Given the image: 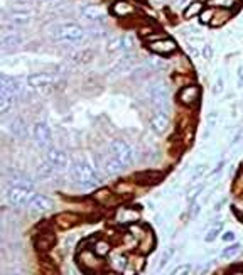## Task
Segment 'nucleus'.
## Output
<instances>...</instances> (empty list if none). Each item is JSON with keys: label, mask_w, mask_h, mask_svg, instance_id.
I'll use <instances>...</instances> for the list:
<instances>
[{"label": "nucleus", "mask_w": 243, "mask_h": 275, "mask_svg": "<svg viewBox=\"0 0 243 275\" xmlns=\"http://www.w3.org/2000/svg\"><path fill=\"white\" fill-rule=\"evenodd\" d=\"M144 66H145L147 69H149L150 73H157V71H162V69L166 68V63L162 61L160 58H155V56H152V58L147 59Z\"/></svg>", "instance_id": "obj_24"}, {"label": "nucleus", "mask_w": 243, "mask_h": 275, "mask_svg": "<svg viewBox=\"0 0 243 275\" xmlns=\"http://www.w3.org/2000/svg\"><path fill=\"white\" fill-rule=\"evenodd\" d=\"M199 209H201V204H199V203H196V201H192L191 208H189V216H191V218H196L197 214H199Z\"/></svg>", "instance_id": "obj_41"}, {"label": "nucleus", "mask_w": 243, "mask_h": 275, "mask_svg": "<svg viewBox=\"0 0 243 275\" xmlns=\"http://www.w3.org/2000/svg\"><path fill=\"white\" fill-rule=\"evenodd\" d=\"M91 54H93V51H90V49H83V51H78V53H74V54H71V61H74V63H88L91 58Z\"/></svg>", "instance_id": "obj_27"}, {"label": "nucleus", "mask_w": 243, "mask_h": 275, "mask_svg": "<svg viewBox=\"0 0 243 275\" xmlns=\"http://www.w3.org/2000/svg\"><path fill=\"white\" fill-rule=\"evenodd\" d=\"M137 61V54L134 53H125L124 56H122L118 61H116L113 66L108 69V73H106V78H118L122 74L129 73L132 68H134V64Z\"/></svg>", "instance_id": "obj_7"}, {"label": "nucleus", "mask_w": 243, "mask_h": 275, "mask_svg": "<svg viewBox=\"0 0 243 275\" xmlns=\"http://www.w3.org/2000/svg\"><path fill=\"white\" fill-rule=\"evenodd\" d=\"M100 166H101V169H103V172L108 174V176H116V174H120L125 169L124 164H122L120 161H116L111 154L110 156H103L100 159Z\"/></svg>", "instance_id": "obj_16"}, {"label": "nucleus", "mask_w": 243, "mask_h": 275, "mask_svg": "<svg viewBox=\"0 0 243 275\" xmlns=\"http://www.w3.org/2000/svg\"><path fill=\"white\" fill-rule=\"evenodd\" d=\"M49 37L53 39L54 42L71 44V46H74V44L85 42L86 37H88V32H86V29H83L76 22H63V24H56L54 27H51Z\"/></svg>", "instance_id": "obj_1"}, {"label": "nucleus", "mask_w": 243, "mask_h": 275, "mask_svg": "<svg viewBox=\"0 0 243 275\" xmlns=\"http://www.w3.org/2000/svg\"><path fill=\"white\" fill-rule=\"evenodd\" d=\"M171 127V120L167 117L166 112H155L150 118V128L154 130L157 135L166 133Z\"/></svg>", "instance_id": "obj_15"}, {"label": "nucleus", "mask_w": 243, "mask_h": 275, "mask_svg": "<svg viewBox=\"0 0 243 275\" xmlns=\"http://www.w3.org/2000/svg\"><path fill=\"white\" fill-rule=\"evenodd\" d=\"M147 97H149V102L154 108H157L159 112H167L171 107V91L169 86L166 83H152L149 88H147Z\"/></svg>", "instance_id": "obj_3"}, {"label": "nucleus", "mask_w": 243, "mask_h": 275, "mask_svg": "<svg viewBox=\"0 0 243 275\" xmlns=\"http://www.w3.org/2000/svg\"><path fill=\"white\" fill-rule=\"evenodd\" d=\"M223 240H225V242H233V240H235V233H231V232L225 233L223 235Z\"/></svg>", "instance_id": "obj_50"}, {"label": "nucleus", "mask_w": 243, "mask_h": 275, "mask_svg": "<svg viewBox=\"0 0 243 275\" xmlns=\"http://www.w3.org/2000/svg\"><path fill=\"white\" fill-rule=\"evenodd\" d=\"M79 16L88 21L90 24H95V26H103L106 22V16L105 12L101 11V7L98 6H91V4H86V6L79 7Z\"/></svg>", "instance_id": "obj_10"}, {"label": "nucleus", "mask_w": 243, "mask_h": 275, "mask_svg": "<svg viewBox=\"0 0 243 275\" xmlns=\"http://www.w3.org/2000/svg\"><path fill=\"white\" fill-rule=\"evenodd\" d=\"M25 83H27V86H32V88H46L56 83V76L49 73H34L30 74V76H27Z\"/></svg>", "instance_id": "obj_13"}, {"label": "nucleus", "mask_w": 243, "mask_h": 275, "mask_svg": "<svg viewBox=\"0 0 243 275\" xmlns=\"http://www.w3.org/2000/svg\"><path fill=\"white\" fill-rule=\"evenodd\" d=\"M220 230H221V224H218V226L213 228L211 232L206 235V242H213V240H215L218 235H220Z\"/></svg>", "instance_id": "obj_39"}, {"label": "nucleus", "mask_w": 243, "mask_h": 275, "mask_svg": "<svg viewBox=\"0 0 243 275\" xmlns=\"http://www.w3.org/2000/svg\"><path fill=\"white\" fill-rule=\"evenodd\" d=\"M199 100H201V88L194 83L182 86L179 89V93H177V102L184 105V107H194V105L199 103Z\"/></svg>", "instance_id": "obj_8"}, {"label": "nucleus", "mask_w": 243, "mask_h": 275, "mask_svg": "<svg viewBox=\"0 0 243 275\" xmlns=\"http://www.w3.org/2000/svg\"><path fill=\"white\" fill-rule=\"evenodd\" d=\"M191 268H192L191 263H181V265H177L169 275H186L187 272H191Z\"/></svg>", "instance_id": "obj_34"}, {"label": "nucleus", "mask_w": 243, "mask_h": 275, "mask_svg": "<svg viewBox=\"0 0 243 275\" xmlns=\"http://www.w3.org/2000/svg\"><path fill=\"white\" fill-rule=\"evenodd\" d=\"M162 177H164V174H162V172H157V171H144V172L137 174L135 181L139 182V184H142V186H152V184L159 182Z\"/></svg>", "instance_id": "obj_18"}, {"label": "nucleus", "mask_w": 243, "mask_h": 275, "mask_svg": "<svg viewBox=\"0 0 243 275\" xmlns=\"http://www.w3.org/2000/svg\"><path fill=\"white\" fill-rule=\"evenodd\" d=\"M218 120H220V112H216V110H213V112L208 113L206 117V135L211 132L213 128H215V125L218 123Z\"/></svg>", "instance_id": "obj_31"}, {"label": "nucleus", "mask_w": 243, "mask_h": 275, "mask_svg": "<svg viewBox=\"0 0 243 275\" xmlns=\"http://www.w3.org/2000/svg\"><path fill=\"white\" fill-rule=\"evenodd\" d=\"M213 54H215V51H213V46H211V44H202L201 56L205 58L206 61H210V59L213 58Z\"/></svg>", "instance_id": "obj_36"}, {"label": "nucleus", "mask_w": 243, "mask_h": 275, "mask_svg": "<svg viewBox=\"0 0 243 275\" xmlns=\"http://www.w3.org/2000/svg\"><path fill=\"white\" fill-rule=\"evenodd\" d=\"M187 53L191 54V58H199L201 56V53L197 51V49L192 46V44H189V46H187Z\"/></svg>", "instance_id": "obj_47"}, {"label": "nucleus", "mask_w": 243, "mask_h": 275, "mask_svg": "<svg viewBox=\"0 0 243 275\" xmlns=\"http://www.w3.org/2000/svg\"><path fill=\"white\" fill-rule=\"evenodd\" d=\"M238 252V245H235V247H231V248H226V250H223V253H221V257L223 258H230L233 257Z\"/></svg>", "instance_id": "obj_43"}, {"label": "nucleus", "mask_w": 243, "mask_h": 275, "mask_svg": "<svg viewBox=\"0 0 243 275\" xmlns=\"http://www.w3.org/2000/svg\"><path fill=\"white\" fill-rule=\"evenodd\" d=\"M135 49V36L134 34H125L122 36V51L132 53Z\"/></svg>", "instance_id": "obj_26"}, {"label": "nucleus", "mask_w": 243, "mask_h": 275, "mask_svg": "<svg viewBox=\"0 0 243 275\" xmlns=\"http://www.w3.org/2000/svg\"><path fill=\"white\" fill-rule=\"evenodd\" d=\"M108 151L116 161H120L125 167H130L135 161V151L129 142L122 139H111L108 142Z\"/></svg>", "instance_id": "obj_4"}, {"label": "nucleus", "mask_w": 243, "mask_h": 275, "mask_svg": "<svg viewBox=\"0 0 243 275\" xmlns=\"http://www.w3.org/2000/svg\"><path fill=\"white\" fill-rule=\"evenodd\" d=\"M154 31H155V29H152L150 26H149V27H140V31H139V34H140V36H142V37H145V39H147V37H149V36H150V34H152V32H154Z\"/></svg>", "instance_id": "obj_45"}, {"label": "nucleus", "mask_w": 243, "mask_h": 275, "mask_svg": "<svg viewBox=\"0 0 243 275\" xmlns=\"http://www.w3.org/2000/svg\"><path fill=\"white\" fill-rule=\"evenodd\" d=\"M69 174L76 186L83 189H93L101 182L100 172L85 161H74L71 164Z\"/></svg>", "instance_id": "obj_2"}, {"label": "nucleus", "mask_w": 243, "mask_h": 275, "mask_svg": "<svg viewBox=\"0 0 243 275\" xmlns=\"http://www.w3.org/2000/svg\"><path fill=\"white\" fill-rule=\"evenodd\" d=\"M208 171V166L206 164H197V166L194 167V172H192V181H196V179L202 177Z\"/></svg>", "instance_id": "obj_35"}, {"label": "nucleus", "mask_w": 243, "mask_h": 275, "mask_svg": "<svg viewBox=\"0 0 243 275\" xmlns=\"http://www.w3.org/2000/svg\"><path fill=\"white\" fill-rule=\"evenodd\" d=\"M189 2H191V0H174V6H176V7H182V9H184Z\"/></svg>", "instance_id": "obj_49"}, {"label": "nucleus", "mask_w": 243, "mask_h": 275, "mask_svg": "<svg viewBox=\"0 0 243 275\" xmlns=\"http://www.w3.org/2000/svg\"><path fill=\"white\" fill-rule=\"evenodd\" d=\"M216 7H226V9H231L235 6V0H215Z\"/></svg>", "instance_id": "obj_42"}, {"label": "nucleus", "mask_w": 243, "mask_h": 275, "mask_svg": "<svg viewBox=\"0 0 243 275\" xmlns=\"http://www.w3.org/2000/svg\"><path fill=\"white\" fill-rule=\"evenodd\" d=\"M202 188H205V186H202V184H197V186H196L194 189H191V191H189V193H187V198H189V199H191V201H194V199H196V196H197V194H199V193L202 191Z\"/></svg>", "instance_id": "obj_40"}, {"label": "nucleus", "mask_w": 243, "mask_h": 275, "mask_svg": "<svg viewBox=\"0 0 243 275\" xmlns=\"http://www.w3.org/2000/svg\"><path fill=\"white\" fill-rule=\"evenodd\" d=\"M231 19V9H226V7H216V12L213 16L210 26L211 27H223L226 26V22Z\"/></svg>", "instance_id": "obj_17"}, {"label": "nucleus", "mask_w": 243, "mask_h": 275, "mask_svg": "<svg viewBox=\"0 0 243 275\" xmlns=\"http://www.w3.org/2000/svg\"><path fill=\"white\" fill-rule=\"evenodd\" d=\"M147 48L157 56H171V54L177 53V42L171 37H162L157 39V41L147 42Z\"/></svg>", "instance_id": "obj_9"}, {"label": "nucleus", "mask_w": 243, "mask_h": 275, "mask_svg": "<svg viewBox=\"0 0 243 275\" xmlns=\"http://www.w3.org/2000/svg\"><path fill=\"white\" fill-rule=\"evenodd\" d=\"M44 2H49V0H44Z\"/></svg>", "instance_id": "obj_55"}, {"label": "nucleus", "mask_w": 243, "mask_h": 275, "mask_svg": "<svg viewBox=\"0 0 243 275\" xmlns=\"http://www.w3.org/2000/svg\"><path fill=\"white\" fill-rule=\"evenodd\" d=\"M215 12H216L215 6H205V9H202L201 14L197 16V19H199V22L202 24V26H210V22H211L213 16H215Z\"/></svg>", "instance_id": "obj_25"}, {"label": "nucleus", "mask_w": 243, "mask_h": 275, "mask_svg": "<svg viewBox=\"0 0 243 275\" xmlns=\"http://www.w3.org/2000/svg\"><path fill=\"white\" fill-rule=\"evenodd\" d=\"M12 98L14 97H10V95L0 91V115L7 113L10 110V107H12Z\"/></svg>", "instance_id": "obj_30"}, {"label": "nucleus", "mask_w": 243, "mask_h": 275, "mask_svg": "<svg viewBox=\"0 0 243 275\" xmlns=\"http://www.w3.org/2000/svg\"><path fill=\"white\" fill-rule=\"evenodd\" d=\"M243 141V128H240V130H238V132L235 133V137H233L231 139V146H235V144H238V142H241Z\"/></svg>", "instance_id": "obj_46"}, {"label": "nucleus", "mask_w": 243, "mask_h": 275, "mask_svg": "<svg viewBox=\"0 0 243 275\" xmlns=\"http://www.w3.org/2000/svg\"><path fill=\"white\" fill-rule=\"evenodd\" d=\"M10 22L14 24V26H27V24H30V16L29 14H19L15 12L10 16Z\"/></svg>", "instance_id": "obj_29"}, {"label": "nucleus", "mask_w": 243, "mask_h": 275, "mask_svg": "<svg viewBox=\"0 0 243 275\" xmlns=\"http://www.w3.org/2000/svg\"><path fill=\"white\" fill-rule=\"evenodd\" d=\"M241 66H240V71H238V88H243V71H241Z\"/></svg>", "instance_id": "obj_51"}, {"label": "nucleus", "mask_w": 243, "mask_h": 275, "mask_svg": "<svg viewBox=\"0 0 243 275\" xmlns=\"http://www.w3.org/2000/svg\"><path fill=\"white\" fill-rule=\"evenodd\" d=\"M172 252H174V247H171V248H167V250H166L164 255H162L160 260H159V265H160V267H164V265L167 263V260H169V258L172 257Z\"/></svg>", "instance_id": "obj_37"}, {"label": "nucleus", "mask_w": 243, "mask_h": 275, "mask_svg": "<svg viewBox=\"0 0 243 275\" xmlns=\"http://www.w3.org/2000/svg\"><path fill=\"white\" fill-rule=\"evenodd\" d=\"M54 172H56L54 167L51 166L48 161H46L44 164H40V166L37 167V176H39V179H51Z\"/></svg>", "instance_id": "obj_28"}, {"label": "nucleus", "mask_w": 243, "mask_h": 275, "mask_svg": "<svg viewBox=\"0 0 243 275\" xmlns=\"http://www.w3.org/2000/svg\"><path fill=\"white\" fill-rule=\"evenodd\" d=\"M205 9V2H201V0H191L189 4L184 7V12H182V16H184V19H194L201 14V11Z\"/></svg>", "instance_id": "obj_21"}, {"label": "nucleus", "mask_w": 243, "mask_h": 275, "mask_svg": "<svg viewBox=\"0 0 243 275\" xmlns=\"http://www.w3.org/2000/svg\"><path fill=\"white\" fill-rule=\"evenodd\" d=\"M32 137L35 146L43 151H48L53 144V132H51L49 125L46 122H35L34 128H32Z\"/></svg>", "instance_id": "obj_6"}, {"label": "nucleus", "mask_w": 243, "mask_h": 275, "mask_svg": "<svg viewBox=\"0 0 243 275\" xmlns=\"http://www.w3.org/2000/svg\"><path fill=\"white\" fill-rule=\"evenodd\" d=\"M78 221H79V218H78V214H74V213H61L56 216V223H58L61 228H71Z\"/></svg>", "instance_id": "obj_23"}, {"label": "nucleus", "mask_w": 243, "mask_h": 275, "mask_svg": "<svg viewBox=\"0 0 243 275\" xmlns=\"http://www.w3.org/2000/svg\"><path fill=\"white\" fill-rule=\"evenodd\" d=\"M0 91L7 93L10 97H17V95L22 93V83L15 78L0 74Z\"/></svg>", "instance_id": "obj_14"}, {"label": "nucleus", "mask_w": 243, "mask_h": 275, "mask_svg": "<svg viewBox=\"0 0 243 275\" xmlns=\"http://www.w3.org/2000/svg\"><path fill=\"white\" fill-rule=\"evenodd\" d=\"M110 196H111V193L108 191V189H101V191L96 193V199H98V201H105V199L110 198Z\"/></svg>", "instance_id": "obj_44"}, {"label": "nucleus", "mask_w": 243, "mask_h": 275, "mask_svg": "<svg viewBox=\"0 0 243 275\" xmlns=\"http://www.w3.org/2000/svg\"><path fill=\"white\" fill-rule=\"evenodd\" d=\"M235 275H243V273H235Z\"/></svg>", "instance_id": "obj_54"}, {"label": "nucleus", "mask_w": 243, "mask_h": 275, "mask_svg": "<svg viewBox=\"0 0 243 275\" xmlns=\"http://www.w3.org/2000/svg\"><path fill=\"white\" fill-rule=\"evenodd\" d=\"M12 275H22V273H19V272H15V273H12Z\"/></svg>", "instance_id": "obj_52"}, {"label": "nucleus", "mask_w": 243, "mask_h": 275, "mask_svg": "<svg viewBox=\"0 0 243 275\" xmlns=\"http://www.w3.org/2000/svg\"><path fill=\"white\" fill-rule=\"evenodd\" d=\"M27 209H29L30 213H37V214L48 213V211L53 209V201H51L48 196H44V194H37V193H35L34 198L30 199Z\"/></svg>", "instance_id": "obj_12"}, {"label": "nucleus", "mask_w": 243, "mask_h": 275, "mask_svg": "<svg viewBox=\"0 0 243 275\" xmlns=\"http://www.w3.org/2000/svg\"><path fill=\"white\" fill-rule=\"evenodd\" d=\"M223 89H225V83H223V79L220 78L215 86H213V95H215V97H220V95L223 93Z\"/></svg>", "instance_id": "obj_38"}, {"label": "nucleus", "mask_w": 243, "mask_h": 275, "mask_svg": "<svg viewBox=\"0 0 243 275\" xmlns=\"http://www.w3.org/2000/svg\"><path fill=\"white\" fill-rule=\"evenodd\" d=\"M110 252V245L108 242H105V240H98V242L95 243V253L98 255V257H103Z\"/></svg>", "instance_id": "obj_33"}, {"label": "nucleus", "mask_w": 243, "mask_h": 275, "mask_svg": "<svg viewBox=\"0 0 243 275\" xmlns=\"http://www.w3.org/2000/svg\"><path fill=\"white\" fill-rule=\"evenodd\" d=\"M35 191L32 188H25V186H10L7 189V201L9 204H12L14 208H27L30 199L34 198Z\"/></svg>", "instance_id": "obj_5"}, {"label": "nucleus", "mask_w": 243, "mask_h": 275, "mask_svg": "<svg viewBox=\"0 0 243 275\" xmlns=\"http://www.w3.org/2000/svg\"><path fill=\"white\" fill-rule=\"evenodd\" d=\"M134 6L127 0H115L113 6H111V14L116 17H129L130 14H134Z\"/></svg>", "instance_id": "obj_19"}, {"label": "nucleus", "mask_w": 243, "mask_h": 275, "mask_svg": "<svg viewBox=\"0 0 243 275\" xmlns=\"http://www.w3.org/2000/svg\"><path fill=\"white\" fill-rule=\"evenodd\" d=\"M46 161L54 167L56 172H61L68 167V156H66V152L56 147H49L46 151Z\"/></svg>", "instance_id": "obj_11"}, {"label": "nucleus", "mask_w": 243, "mask_h": 275, "mask_svg": "<svg viewBox=\"0 0 243 275\" xmlns=\"http://www.w3.org/2000/svg\"><path fill=\"white\" fill-rule=\"evenodd\" d=\"M113 263H115L118 268H124V267H125V263H127V260H125L124 257H116Z\"/></svg>", "instance_id": "obj_48"}, {"label": "nucleus", "mask_w": 243, "mask_h": 275, "mask_svg": "<svg viewBox=\"0 0 243 275\" xmlns=\"http://www.w3.org/2000/svg\"><path fill=\"white\" fill-rule=\"evenodd\" d=\"M54 245H56V237L53 233L40 235V237L37 238V242H35V247H37L39 252H49Z\"/></svg>", "instance_id": "obj_22"}, {"label": "nucleus", "mask_w": 243, "mask_h": 275, "mask_svg": "<svg viewBox=\"0 0 243 275\" xmlns=\"http://www.w3.org/2000/svg\"><path fill=\"white\" fill-rule=\"evenodd\" d=\"M140 213L137 209H132V208H122L118 213H116V221L118 223H135L139 219Z\"/></svg>", "instance_id": "obj_20"}, {"label": "nucleus", "mask_w": 243, "mask_h": 275, "mask_svg": "<svg viewBox=\"0 0 243 275\" xmlns=\"http://www.w3.org/2000/svg\"><path fill=\"white\" fill-rule=\"evenodd\" d=\"M155 2H164V0H155Z\"/></svg>", "instance_id": "obj_53"}, {"label": "nucleus", "mask_w": 243, "mask_h": 275, "mask_svg": "<svg viewBox=\"0 0 243 275\" xmlns=\"http://www.w3.org/2000/svg\"><path fill=\"white\" fill-rule=\"evenodd\" d=\"M122 51V37H113L106 42V53L113 54V53H118Z\"/></svg>", "instance_id": "obj_32"}]
</instances>
